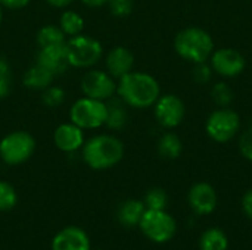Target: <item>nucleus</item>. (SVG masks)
I'll return each instance as SVG.
<instances>
[{"label": "nucleus", "instance_id": "obj_12", "mask_svg": "<svg viewBox=\"0 0 252 250\" xmlns=\"http://www.w3.org/2000/svg\"><path fill=\"white\" fill-rule=\"evenodd\" d=\"M188 200H189L192 211L196 212L198 215H210L211 212H214V209L217 208V203H219L217 193H216L214 187L208 183L195 184L189 190Z\"/></svg>", "mask_w": 252, "mask_h": 250}, {"label": "nucleus", "instance_id": "obj_34", "mask_svg": "<svg viewBox=\"0 0 252 250\" xmlns=\"http://www.w3.org/2000/svg\"><path fill=\"white\" fill-rule=\"evenodd\" d=\"M46 1L55 7H66L68 4L72 3V0H46Z\"/></svg>", "mask_w": 252, "mask_h": 250}, {"label": "nucleus", "instance_id": "obj_16", "mask_svg": "<svg viewBox=\"0 0 252 250\" xmlns=\"http://www.w3.org/2000/svg\"><path fill=\"white\" fill-rule=\"evenodd\" d=\"M134 65V56L133 53L124 47V46H117L114 47L108 56H106V68L108 74L114 78H121L126 74L131 72Z\"/></svg>", "mask_w": 252, "mask_h": 250}, {"label": "nucleus", "instance_id": "obj_17", "mask_svg": "<svg viewBox=\"0 0 252 250\" xmlns=\"http://www.w3.org/2000/svg\"><path fill=\"white\" fill-rule=\"evenodd\" d=\"M145 211H146V206H145L143 202L130 199V200H126L124 203L120 205L117 217H118V221L123 225L134 227V225H139Z\"/></svg>", "mask_w": 252, "mask_h": 250}, {"label": "nucleus", "instance_id": "obj_29", "mask_svg": "<svg viewBox=\"0 0 252 250\" xmlns=\"http://www.w3.org/2000/svg\"><path fill=\"white\" fill-rule=\"evenodd\" d=\"M114 16L124 18L133 12V0H108L106 3Z\"/></svg>", "mask_w": 252, "mask_h": 250}, {"label": "nucleus", "instance_id": "obj_26", "mask_svg": "<svg viewBox=\"0 0 252 250\" xmlns=\"http://www.w3.org/2000/svg\"><path fill=\"white\" fill-rule=\"evenodd\" d=\"M211 96L214 103L220 108H227L233 102V90L223 81L214 84L211 90Z\"/></svg>", "mask_w": 252, "mask_h": 250}, {"label": "nucleus", "instance_id": "obj_22", "mask_svg": "<svg viewBox=\"0 0 252 250\" xmlns=\"http://www.w3.org/2000/svg\"><path fill=\"white\" fill-rule=\"evenodd\" d=\"M65 37L66 35L61 29V27H56V25H44L38 31V34H37V44H38V47H47V46L62 44V43H66Z\"/></svg>", "mask_w": 252, "mask_h": 250}, {"label": "nucleus", "instance_id": "obj_23", "mask_svg": "<svg viewBox=\"0 0 252 250\" xmlns=\"http://www.w3.org/2000/svg\"><path fill=\"white\" fill-rule=\"evenodd\" d=\"M59 27L65 32V35L74 37V35L81 34V31L84 28V19L77 12L66 10L62 13L61 19H59Z\"/></svg>", "mask_w": 252, "mask_h": 250}, {"label": "nucleus", "instance_id": "obj_37", "mask_svg": "<svg viewBox=\"0 0 252 250\" xmlns=\"http://www.w3.org/2000/svg\"><path fill=\"white\" fill-rule=\"evenodd\" d=\"M97 250H100V249H97Z\"/></svg>", "mask_w": 252, "mask_h": 250}, {"label": "nucleus", "instance_id": "obj_21", "mask_svg": "<svg viewBox=\"0 0 252 250\" xmlns=\"http://www.w3.org/2000/svg\"><path fill=\"white\" fill-rule=\"evenodd\" d=\"M106 108H108V115H106L105 125H108L111 130L124 128L127 124V111L124 105L118 100H112L106 103Z\"/></svg>", "mask_w": 252, "mask_h": 250}, {"label": "nucleus", "instance_id": "obj_10", "mask_svg": "<svg viewBox=\"0 0 252 250\" xmlns=\"http://www.w3.org/2000/svg\"><path fill=\"white\" fill-rule=\"evenodd\" d=\"M186 113L183 100L176 94H165L155 102V118L165 128H176Z\"/></svg>", "mask_w": 252, "mask_h": 250}, {"label": "nucleus", "instance_id": "obj_8", "mask_svg": "<svg viewBox=\"0 0 252 250\" xmlns=\"http://www.w3.org/2000/svg\"><path fill=\"white\" fill-rule=\"evenodd\" d=\"M205 128L210 139L217 143H227L238 134L241 128V118L235 111L221 108L210 115Z\"/></svg>", "mask_w": 252, "mask_h": 250}, {"label": "nucleus", "instance_id": "obj_13", "mask_svg": "<svg viewBox=\"0 0 252 250\" xmlns=\"http://www.w3.org/2000/svg\"><path fill=\"white\" fill-rule=\"evenodd\" d=\"M35 63L41 65L43 68H46L53 75L63 74L69 66L65 43L47 46V47H40V50L37 53V62Z\"/></svg>", "mask_w": 252, "mask_h": 250}, {"label": "nucleus", "instance_id": "obj_18", "mask_svg": "<svg viewBox=\"0 0 252 250\" xmlns=\"http://www.w3.org/2000/svg\"><path fill=\"white\" fill-rule=\"evenodd\" d=\"M53 78H55V75L52 72H49L41 65L35 63L25 72L24 84H25V87H28L31 90H44L52 84Z\"/></svg>", "mask_w": 252, "mask_h": 250}, {"label": "nucleus", "instance_id": "obj_4", "mask_svg": "<svg viewBox=\"0 0 252 250\" xmlns=\"http://www.w3.org/2000/svg\"><path fill=\"white\" fill-rule=\"evenodd\" d=\"M65 46L69 66L74 68H90L97 63L103 55L102 44L90 35H74L65 43Z\"/></svg>", "mask_w": 252, "mask_h": 250}, {"label": "nucleus", "instance_id": "obj_6", "mask_svg": "<svg viewBox=\"0 0 252 250\" xmlns=\"http://www.w3.org/2000/svg\"><path fill=\"white\" fill-rule=\"evenodd\" d=\"M106 115H108L106 103L92 97L78 99L69 111L71 122L80 127L81 130L100 128L106 122Z\"/></svg>", "mask_w": 252, "mask_h": 250}, {"label": "nucleus", "instance_id": "obj_3", "mask_svg": "<svg viewBox=\"0 0 252 250\" xmlns=\"http://www.w3.org/2000/svg\"><path fill=\"white\" fill-rule=\"evenodd\" d=\"M174 47L183 59L193 63H202L213 55L214 41L205 29L190 27L182 29L176 35Z\"/></svg>", "mask_w": 252, "mask_h": 250}, {"label": "nucleus", "instance_id": "obj_11", "mask_svg": "<svg viewBox=\"0 0 252 250\" xmlns=\"http://www.w3.org/2000/svg\"><path fill=\"white\" fill-rule=\"evenodd\" d=\"M211 68L221 77L233 78L245 69V57L235 49L223 47L211 55Z\"/></svg>", "mask_w": 252, "mask_h": 250}, {"label": "nucleus", "instance_id": "obj_36", "mask_svg": "<svg viewBox=\"0 0 252 250\" xmlns=\"http://www.w3.org/2000/svg\"><path fill=\"white\" fill-rule=\"evenodd\" d=\"M1 21H3V10H1V4H0V25H1Z\"/></svg>", "mask_w": 252, "mask_h": 250}, {"label": "nucleus", "instance_id": "obj_7", "mask_svg": "<svg viewBox=\"0 0 252 250\" xmlns=\"http://www.w3.org/2000/svg\"><path fill=\"white\" fill-rule=\"evenodd\" d=\"M139 227L142 233L154 243H165L171 240L177 230L174 218L168 212H165V209H146L139 222Z\"/></svg>", "mask_w": 252, "mask_h": 250}, {"label": "nucleus", "instance_id": "obj_35", "mask_svg": "<svg viewBox=\"0 0 252 250\" xmlns=\"http://www.w3.org/2000/svg\"><path fill=\"white\" fill-rule=\"evenodd\" d=\"M86 6H90V7H100L103 4L108 3V0H81Z\"/></svg>", "mask_w": 252, "mask_h": 250}, {"label": "nucleus", "instance_id": "obj_28", "mask_svg": "<svg viewBox=\"0 0 252 250\" xmlns=\"http://www.w3.org/2000/svg\"><path fill=\"white\" fill-rule=\"evenodd\" d=\"M65 100V93L62 88L59 87H52L49 85L47 88H44L43 94H41V102L44 103V106L47 108H56L59 105H62Z\"/></svg>", "mask_w": 252, "mask_h": 250}, {"label": "nucleus", "instance_id": "obj_30", "mask_svg": "<svg viewBox=\"0 0 252 250\" xmlns=\"http://www.w3.org/2000/svg\"><path fill=\"white\" fill-rule=\"evenodd\" d=\"M239 150L245 159L252 161V125L242 133L239 139Z\"/></svg>", "mask_w": 252, "mask_h": 250}, {"label": "nucleus", "instance_id": "obj_24", "mask_svg": "<svg viewBox=\"0 0 252 250\" xmlns=\"http://www.w3.org/2000/svg\"><path fill=\"white\" fill-rule=\"evenodd\" d=\"M146 209H154V211H162L165 209L167 203H168V196L162 189H151L143 200Z\"/></svg>", "mask_w": 252, "mask_h": 250}, {"label": "nucleus", "instance_id": "obj_33", "mask_svg": "<svg viewBox=\"0 0 252 250\" xmlns=\"http://www.w3.org/2000/svg\"><path fill=\"white\" fill-rule=\"evenodd\" d=\"M30 3V0H0V4L7 9H22Z\"/></svg>", "mask_w": 252, "mask_h": 250}, {"label": "nucleus", "instance_id": "obj_32", "mask_svg": "<svg viewBox=\"0 0 252 250\" xmlns=\"http://www.w3.org/2000/svg\"><path fill=\"white\" fill-rule=\"evenodd\" d=\"M242 209L247 214V217L252 221V190L247 192L242 199Z\"/></svg>", "mask_w": 252, "mask_h": 250}, {"label": "nucleus", "instance_id": "obj_27", "mask_svg": "<svg viewBox=\"0 0 252 250\" xmlns=\"http://www.w3.org/2000/svg\"><path fill=\"white\" fill-rule=\"evenodd\" d=\"M12 88V71L7 60L0 56V99H4Z\"/></svg>", "mask_w": 252, "mask_h": 250}, {"label": "nucleus", "instance_id": "obj_1", "mask_svg": "<svg viewBox=\"0 0 252 250\" xmlns=\"http://www.w3.org/2000/svg\"><path fill=\"white\" fill-rule=\"evenodd\" d=\"M117 91L121 100L137 109H145L152 105L159 97L161 88L158 81L146 72H128L120 78Z\"/></svg>", "mask_w": 252, "mask_h": 250}, {"label": "nucleus", "instance_id": "obj_20", "mask_svg": "<svg viewBox=\"0 0 252 250\" xmlns=\"http://www.w3.org/2000/svg\"><path fill=\"white\" fill-rule=\"evenodd\" d=\"M158 152L165 159H177L183 152L182 140L174 133H167L158 141Z\"/></svg>", "mask_w": 252, "mask_h": 250}, {"label": "nucleus", "instance_id": "obj_9", "mask_svg": "<svg viewBox=\"0 0 252 250\" xmlns=\"http://www.w3.org/2000/svg\"><path fill=\"white\" fill-rule=\"evenodd\" d=\"M81 90L86 97L105 102L114 96V93L117 91V84L114 81V77H111L108 72L92 69L83 75Z\"/></svg>", "mask_w": 252, "mask_h": 250}, {"label": "nucleus", "instance_id": "obj_14", "mask_svg": "<svg viewBox=\"0 0 252 250\" xmlns=\"http://www.w3.org/2000/svg\"><path fill=\"white\" fill-rule=\"evenodd\" d=\"M52 250H92L87 233L80 227H65L52 240Z\"/></svg>", "mask_w": 252, "mask_h": 250}, {"label": "nucleus", "instance_id": "obj_31", "mask_svg": "<svg viewBox=\"0 0 252 250\" xmlns=\"http://www.w3.org/2000/svg\"><path fill=\"white\" fill-rule=\"evenodd\" d=\"M195 69H193V78L199 83V84H205L211 80L213 75V68L208 66L205 62L202 63H195Z\"/></svg>", "mask_w": 252, "mask_h": 250}, {"label": "nucleus", "instance_id": "obj_19", "mask_svg": "<svg viewBox=\"0 0 252 250\" xmlns=\"http://www.w3.org/2000/svg\"><path fill=\"white\" fill-rule=\"evenodd\" d=\"M227 248H229L227 236L220 228H210L201 236L199 240L201 250H227Z\"/></svg>", "mask_w": 252, "mask_h": 250}, {"label": "nucleus", "instance_id": "obj_5", "mask_svg": "<svg viewBox=\"0 0 252 250\" xmlns=\"http://www.w3.org/2000/svg\"><path fill=\"white\" fill-rule=\"evenodd\" d=\"M35 150V140L27 131H13L0 141V158L4 164L15 167L27 162Z\"/></svg>", "mask_w": 252, "mask_h": 250}, {"label": "nucleus", "instance_id": "obj_15", "mask_svg": "<svg viewBox=\"0 0 252 250\" xmlns=\"http://www.w3.org/2000/svg\"><path fill=\"white\" fill-rule=\"evenodd\" d=\"M53 141L59 150H62L65 153H74L83 147L84 134H83V130L72 122L62 124L55 130Z\"/></svg>", "mask_w": 252, "mask_h": 250}, {"label": "nucleus", "instance_id": "obj_2", "mask_svg": "<svg viewBox=\"0 0 252 250\" xmlns=\"http://www.w3.org/2000/svg\"><path fill=\"white\" fill-rule=\"evenodd\" d=\"M124 144L114 136L100 134L83 144V159L92 169H109L121 162Z\"/></svg>", "mask_w": 252, "mask_h": 250}, {"label": "nucleus", "instance_id": "obj_25", "mask_svg": "<svg viewBox=\"0 0 252 250\" xmlns=\"http://www.w3.org/2000/svg\"><path fill=\"white\" fill-rule=\"evenodd\" d=\"M18 194L12 184L7 181H0V212L12 211L16 206Z\"/></svg>", "mask_w": 252, "mask_h": 250}]
</instances>
